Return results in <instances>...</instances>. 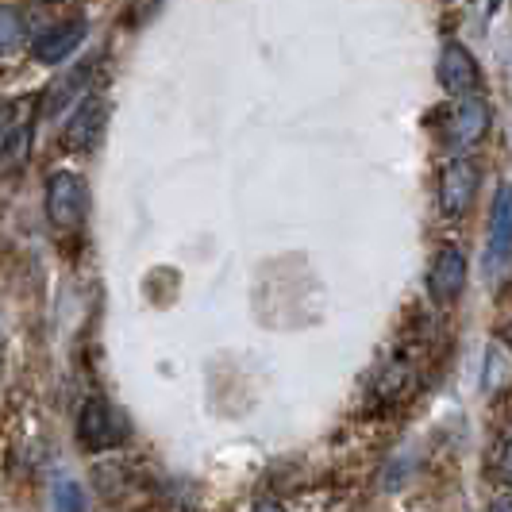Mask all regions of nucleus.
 I'll return each mask as SVG.
<instances>
[{
	"instance_id": "39448f33",
	"label": "nucleus",
	"mask_w": 512,
	"mask_h": 512,
	"mask_svg": "<svg viewBox=\"0 0 512 512\" xmlns=\"http://www.w3.org/2000/svg\"><path fill=\"white\" fill-rule=\"evenodd\" d=\"M462 285H466V255H462L459 247H443L436 255V262H432V270H428V293H432V301L451 305L462 293Z\"/></svg>"
},
{
	"instance_id": "9d476101",
	"label": "nucleus",
	"mask_w": 512,
	"mask_h": 512,
	"mask_svg": "<svg viewBox=\"0 0 512 512\" xmlns=\"http://www.w3.org/2000/svg\"><path fill=\"white\" fill-rule=\"evenodd\" d=\"M24 39H27L24 16H20L16 8L0 4V58H4V54L20 51V47H24Z\"/></svg>"
},
{
	"instance_id": "0eeeda50",
	"label": "nucleus",
	"mask_w": 512,
	"mask_h": 512,
	"mask_svg": "<svg viewBox=\"0 0 512 512\" xmlns=\"http://www.w3.org/2000/svg\"><path fill=\"white\" fill-rule=\"evenodd\" d=\"M81 39H85V20H66V24H58V27H47V31L31 43V51H35V58H39L43 66H58V62H66V58L81 47Z\"/></svg>"
},
{
	"instance_id": "9b49d317",
	"label": "nucleus",
	"mask_w": 512,
	"mask_h": 512,
	"mask_svg": "<svg viewBox=\"0 0 512 512\" xmlns=\"http://www.w3.org/2000/svg\"><path fill=\"white\" fill-rule=\"evenodd\" d=\"M54 509L58 512H85V493H81V486L70 482V478H58V482H54Z\"/></svg>"
},
{
	"instance_id": "7ed1b4c3",
	"label": "nucleus",
	"mask_w": 512,
	"mask_h": 512,
	"mask_svg": "<svg viewBox=\"0 0 512 512\" xmlns=\"http://www.w3.org/2000/svg\"><path fill=\"white\" fill-rule=\"evenodd\" d=\"M478 185H482L478 162L455 158V162L443 170V178H439V205H443V212H447V216H466L470 205H474V197H478Z\"/></svg>"
},
{
	"instance_id": "f257e3e1",
	"label": "nucleus",
	"mask_w": 512,
	"mask_h": 512,
	"mask_svg": "<svg viewBox=\"0 0 512 512\" xmlns=\"http://www.w3.org/2000/svg\"><path fill=\"white\" fill-rule=\"evenodd\" d=\"M128 439V420L120 409H112L104 397H89L77 416V443L85 451H112Z\"/></svg>"
},
{
	"instance_id": "1a4fd4ad",
	"label": "nucleus",
	"mask_w": 512,
	"mask_h": 512,
	"mask_svg": "<svg viewBox=\"0 0 512 512\" xmlns=\"http://www.w3.org/2000/svg\"><path fill=\"white\" fill-rule=\"evenodd\" d=\"M104 116H108V112H104L101 97H85L81 108L70 116V124H66V147H70V151H89V147L101 139Z\"/></svg>"
},
{
	"instance_id": "ddd939ff",
	"label": "nucleus",
	"mask_w": 512,
	"mask_h": 512,
	"mask_svg": "<svg viewBox=\"0 0 512 512\" xmlns=\"http://www.w3.org/2000/svg\"><path fill=\"white\" fill-rule=\"evenodd\" d=\"M489 512H512V497H497V501H493V509Z\"/></svg>"
},
{
	"instance_id": "423d86ee",
	"label": "nucleus",
	"mask_w": 512,
	"mask_h": 512,
	"mask_svg": "<svg viewBox=\"0 0 512 512\" xmlns=\"http://www.w3.org/2000/svg\"><path fill=\"white\" fill-rule=\"evenodd\" d=\"M512 251V185L501 181L497 197H493V212H489V247L486 262L489 270H497Z\"/></svg>"
},
{
	"instance_id": "f8f14e48",
	"label": "nucleus",
	"mask_w": 512,
	"mask_h": 512,
	"mask_svg": "<svg viewBox=\"0 0 512 512\" xmlns=\"http://www.w3.org/2000/svg\"><path fill=\"white\" fill-rule=\"evenodd\" d=\"M493 470H497V478H501V482H509V486H512V439H505V443L497 447Z\"/></svg>"
},
{
	"instance_id": "20e7f679",
	"label": "nucleus",
	"mask_w": 512,
	"mask_h": 512,
	"mask_svg": "<svg viewBox=\"0 0 512 512\" xmlns=\"http://www.w3.org/2000/svg\"><path fill=\"white\" fill-rule=\"evenodd\" d=\"M439 85L451 97H474L478 89V62L470 58V51L462 43H447L439 54Z\"/></svg>"
},
{
	"instance_id": "4468645a",
	"label": "nucleus",
	"mask_w": 512,
	"mask_h": 512,
	"mask_svg": "<svg viewBox=\"0 0 512 512\" xmlns=\"http://www.w3.org/2000/svg\"><path fill=\"white\" fill-rule=\"evenodd\" d=\"M255 512H285L282 505H274V501H262V505H255Z\"/></svg>"
},
{
	"instance_id": "6e6552de",
	"label": "nucleus",
	"mask_w": 512,
	"mask_h": 512,
	"mask_svg": "<svg viewBox=\"0 0 512 512\" xmlns=\"http://www.w3.org/2000/svg\"><path fill=\"white\" fill-rule=\"evenodd\" d=\"M489 128V104L482 97H462L459 108L451 112V124H447V139L455 147H470L478 143Z\"/></svg>"
},
{
	"instance_id": "f03ea898",
	"label": "nucleus",
	"mask_w": 512,
	"mask_h": 512,
	"mask_svg": "<svg viewBox=\"0 0 512 512\" xmlns=\"http://www.w3.org/2000/svg\"><path fill=\"white\" fill-rule=\"evenodd\" d=\"M85 208H89V189H85V181L70 174V170H58L51 174L47 181V216H51L54 228L70 231L81 224V216H85Z\"/></svg>"
}]
</instances>
